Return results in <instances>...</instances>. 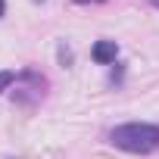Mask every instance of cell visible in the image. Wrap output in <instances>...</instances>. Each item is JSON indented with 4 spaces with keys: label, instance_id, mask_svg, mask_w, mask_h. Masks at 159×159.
I'll return each instance as SVG.
<instances>
[{
    "label": "cell",
    "instance_id": "1",
    "mask_svg": "<svg viewBox=\"0 0 159 159\" xmlns=\"http://www.w3.org/2000/svg\"><path fill=\"white\" fill-rule=\"evenodd\" d=\"M112 143L125 153H153L159 150V125H147V122H128L112 128Z\"/></svg>",
    "mask_w": 159,
    "mask_h": 159
},
{
    "label": "cell",
    "instance_id": "2",
    "mask_svg": "<svg viewBox=\"0 0 159 159\" xmlns=\"http://www.w3.org/2000/svg\"><path fill=\"white\" fill-rule=\"evenodd\" d=\"M91 56H94V62L109 66V62H116V56H119V44H116V41H97L94 50H91Z\"/></svg>",
    "mask_w": 159,
    "mask_h": 159
},
{
    "label": "cell",
    "instance_id": "3",
    "mask_svg": "<svg viewBox=\"0 0 159 159\" xmlns=\"http://www.w3.org/2000/svg\"><path fill=\"white\" fill-rule=\"evenodd\" d=\"M13 81H16V72H0V94H3V91H10L13 88Z\"/></svg>",
    "mask_w": 159,
    "mask_h": 159
},
{
    "label": "cell",
    "instance_id": "4",
    "mask_svg": "<svg viewBox=\"0 0 159 159\" xmlns=\"http://www.w3.org/2000/svg\"><path fill=\"white\" fill-rule=\"evenodd\" d=\"M3 10H7V3H3V0H0V16H3Z\"/></svg>",
    "mask_w": 159,
    "mask_h": 159
},
{
    "label": "cell",
    "instance_id": "5",
    "mask_svg": "<svg viewBox=\"0 0 159 159\" xmlns=\"http://www.w3.org/2000/svg\"><path fill=\"white\" fill-rule=\"evenodd\" d=\"M147 3H153V7H156V10H159V0H147Z\"/></svg>",
    "mask_w": 159,
    "mask_h": 159
}]
</instances>
